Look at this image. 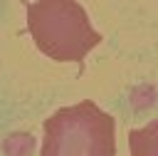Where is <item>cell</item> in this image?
<instances>
[{"label":"cell","instance_id":"6da1fadb","mask_svg":"<svg viewBox=\"0 0 158 156\" xmlns=\"http://www.w3.org/2000/svg\"><path fill=\"white\" fill-rule=\"evenodd\" d=\"M27 32L35 40V47L49 59L79 64L104 40L77 0L27 2Z\"/></svg>","mask_w":158,"mask_h":156},{"label":"cell","instance_id":"7a4b0ae2","mask_svg":"<svg viewBox=\"0 0 158 156\" xmlns=\"http://www.w3.org/2000/svg\"><path fill=\"white\" fill-rule=\"evenodd\" d=\"M114 129H116L114 116L99 109L91 99H84L74 106L57 109L49 119H44V141L40 154L114 156L116 154Z\"/></svg>","mask_w":158,"mask_h":156},{"label":"cell","instance_id":"3957f363","mask_svg":"<svg viewBox=\"0 0 158 156\" xmlns=\"http://www.w3.org/2000/svg\"><path fill=\"white\" fill-rule=\"evenodd\" d=\"M128 151L133 156H158V119L128 131Z\"/></svg>","mask_w":158,"mask_h":156}]
</instances>
